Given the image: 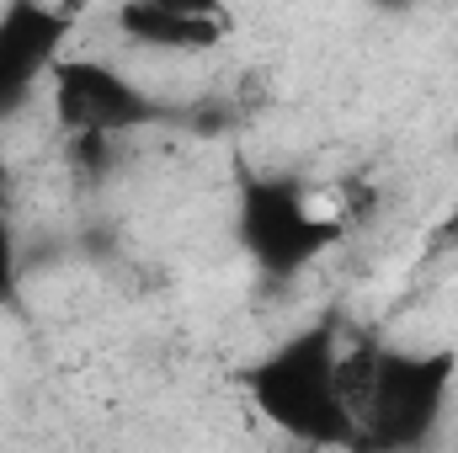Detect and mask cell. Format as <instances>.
<instances>
[{"label": "cell", "instance_id": "obj_6", "mask_svg": "<svg viewBox=\"0 0 458 453\" xmlns=\"http://www.w3.org/2000/svg\"><path fill=\"white\" fill-rule=\"evenodd\" d=\"M16 288V240H11V225L0 219V299H11Z\"/></svg>", "mask_w": 458, "mask_h": 453}, {"label": "cell", "instance_id": "obj_1", "mask_svg": "<svg viewBox=\"0 0 458 453\" xmlns=\"http://www.w3.org/2000/svg\"><path fill=\"white\" fill-rule=\"evenodd\" d=\"M336 352H342V341L331 326L299 331L293 341L272 346L250 373L256 411L299 443L352 449V427H346L342 389H336Z\"/></svg>", "mask_w": 458, "mask_h": 453}, {"label": "cell", "instance_id": "obj_2", "mask_svg": "<svg viewBox=\"0 0 458 453\" xmlns=\"http://www.w3.org/2000/svg\"><path fill=\"white\" fill-rule=\"evenodd\" d=\"M336 235H342V214L320 209L310 192H299L288 182H245V192H240V240L261 267L288 278V272L310 267Z\"/></svg>", "mask_w": 458, "mask_h": 453}, {"label": "cell", "instance_id": "obj_5", "mask_svg": "<svg viewBox=\"0 0 458 453\" xmlns=\"http://www.w3.org/2000/svg\"><path fill=\"white\" fill-rule=\"evenodd\" d=\"M117 27L128 32V43L155 48V54H203L225 38V16L208 5H123Z\"/></svg>", "mask_w": 458, "mask_h": 453}, {"label": "cell", "instance_id": "obj_3", "mask_svg": "<svg viewBox=\"0 0 458 453\" xmlns=\"http://www.w3.org/2000/svg\"><path fill=\"white\" fill-rule=\"evenodd\" d=\"M48 97H54L59 128H70L75 139H113V133L144 128L149 117H160L155 97L102 59H59Z\"/></svg>", "mask_w": 458, "mask_h": 453}, {"label": "cell", "instance_id": "obj_4", "mask_svg": "<svg viewBox=\"0 0 458 453\" xmlns=\"http://www.w3.org/2000/svg\"><path fill=\"white\" fill-rule=\"evenodd\" d=\"M64 16L43 5H11L0 11V117H16L43 81H54V64L64 59Z\"/></svg>", "mask_w": 458, "mask_h": 453}]
</instances>
